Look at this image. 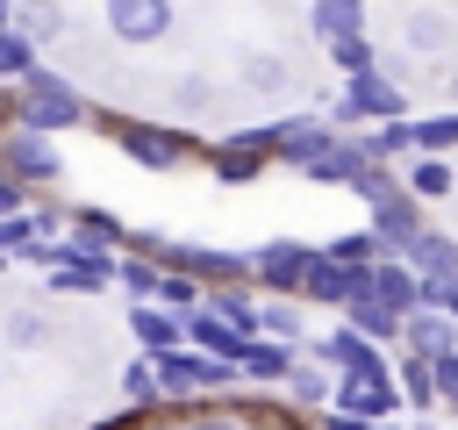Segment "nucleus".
<instances>
[{
    "mask_svg": "<svg viewBox=\"0 0 458 430\" xmlns=\"http://www.w3.org/2000/svg\"><path fill=\"white\" fill-rule=\"evenodd\" d=\"M14 122L57 136V129H86V122H100V108H93L64 72H43V64H36V72L14 86Z\"/></svg>",
    "mask_w": 458,
    "mask_h": 430,
    "instance_id": "f257e3e1",
    "label": "nucleus"
},
{
    "mask_svg": "<svg viewBox=\"0 0 458 430\" xmlns=\"http://www.w3.org/2000/svg\"><path fill=\"white\" fill-rule=\"evenodd\" d=\"M143 358H150V373H157V387H165V408H172V401H193V394H229V387L243 380L229 358H208V351H193V344L143 351Z\"/></svg>",
    "mask_w": 458,
    "mask_h": 430,
    "instance_id": "f03ea898",
    "label": "nucleus"
},
{
    "mask_svg": "<svg viewBox=\"0 0 458 430\" xmlns=\"http://www.w3.org/2000/svg\"><path fill=\"white\" fill-rule=\"evenodd\" d=\"M100 122H107V136L122 143V158H136L143 172H179V165L193 158V136L172 129V122H143V115H100Z\"/></svg>",
    "mask_w": 458,
    "mask_h": 430,
    "instance_id": "7ed1b4c3",
    "label": "nucleus"
},
{
    "mask_svg": "<svg viewBox=\"0 0 458 430\" xmlns=\"http://www.w3.org/2000/svg\"><path fill=\"white\" fill-rule=\"evenodd\" d=\"M322 258V244H301V236H265L258 251H250V287L258 294H286V301H301V280H308V265Z\"/></svg>",
    "mask_w": 458,
    "mask_h": 430,
    "instance_id": "20e7f679",
    "label": "nucleus"
},
{
    "mask_svg": "<svg viewBox=\"0 0 458 430\" xmlns=\"http://www.w3.org/2000/svg\"><path fill=\"white\" fill-rule=\"evenodd\" d=\"M329 408H344V416H358V423H394L408 401H401V380H394V358L386 366H372V373H336V401Z\"/></svg>",
    "mask_w": 458,
    "mask_h": 430,
    "instance_id": "39448f33",
    "label": "nucleus"
},
{
    "mask_svg": "<svg viewBox=\"0 0 458 430\" xmlns=\"http://www.w3.org/2000/svg\"><path fill=\"white\" fill-rule=\"evenodd\" d=\"M265 165H279V158H272V129H229L222 143H208L215 186H258Z\"/></svg>",
    "mask_w": 458,
    "mask_h": 430,
    "instance_id": "423d86ee",
    "label": "nucleus"
},
{
    "mask_svg": "<svg viewBox=\"0 0 458 430\" xmlns=\"http://www.w3.org/2000/svg\"><path fill=\"white\" fill-rule=\"evenodd\" d=\"M0 172H14L21 186H50V179L64 172V158H57V136L7 122V129H0Z\"/></svg>",
    "mask_w": 458,
    "mask_h": 430,
    "instance_id": "0eeeda50",
    "label": "nucleus"
},
{
    "mask_svg": "<svg viewBox=\"0 0 458 430\" xmlns=\"http://www.w3.org/2000/svg\"><path fill=\"white\" fill-rule=\"evenodd\" d=\"M100 14H107V36L114 43H129V50H150V43H165L172 36V0H100Z\"/></svg>",
    "mask_w": 458,
    "mask_h": 430,
    "instance_id": "6e6552de",
    "label": "nucleus"
},
{
    "mask_svg": "<svg viewBox=\"0 0 458 430\" xmlns=\"http://www.w3.org/2000/svg\"><path fill=\"white\" fill-rule=\"evenodd\" d=\"M265 129H272V158H279V165H293V172H301L315 150H329V143L344 136L329 115H279V122H265Z\"/></svg>",
    "mask_w": 458,
    "mask_h": 430,
    "instance_id": "1a4fd4ad",
    "label": "nucleus"
},
{
    "mask_svg": "<svg viewBox=\"0 0 458 430\" xmlns=\"http://www.w3.org/2000/svg\"><path fill=\"white\" fill-rule=\"evenodd\" d=\"M365 215H372L365 229L379 236V251H386V258H401V251H408V244L429 229V215H422V201H415L408 186H401V194H386V201H372Z\"/></svg>",
    "mask_w": 458,
    "mask_h": 430,
    "instance_id": "9d476101",
    "label": "nucleus"
},
{
    "mask_svg": "<svg viewBox=\"0 0 458 430\" xmlns=\"http://www.w3.org/2000/svg\"><path fill=\"white\" fill-rule=\"evenodd\" d=\"M301 358H315V366H329V373H372V366H386V351H379L372 337H358L351 322H336L329 337L301 344Z\"/></svg>",
    "mask_w": 458,
    "mask_h": 430,
    "instance_id": "9b49d317",
    "label": "nucleus"
},
{
    "mask_svg": "<svg viewBox=\"0 0 458 430\" xmlns=\"http://www.w3.org/2000/svg\"><path fill=\"white\" fill-rule=\"evenodd\" d=\"M358 287H365V272H351V265H336V258L322 251V258L308 265V280H301V301H315V308H336V315H344V308L358 301Z\"/></svg>",
    "mask_w": 458,
    "mask_h": 430,
    "instance_id": "f8f14e48",
    "label": "nucleus"
},
{
    "mask_svg": "<svg viewBox=\"0 0 458 430\" xmlns=\"http://www.w3.org/2000/svg\"><path fill=\"white\" fill-rule=\"evenodd\" d=\"M365 294H372V301H379V308H394V315H401V322H408V315H415V308H422V280H415V272H408V265H401V258H379V265H372V272H365Z\"/></svg>",
    "mask_w": 458,
    "mask_h": 430,
    "instance_id": "ddd939ff",
    "label": "nucleus"
},
{
    "mask_svg": "<svg viewBox=\"0 0 458 430\" xmlns=\"http://www.w3.org/2000/svg\"><path fill=\"white\" fill-rule=\"evenodd\" d=\"M301 366V344H279V337H250L243 344V358H236V373L243 380H258V387H286V373Z\"/></svg>",
    "mask_w": 458,
    "mask_h": 430,
    "instance_id": "4468645a",
    "label": "nucleus"
},
{
    "mask_svg": "<svg viewBox=\"0 0 458 430\" xmlns=\"http://www.w3.org/2000/svg\"><path fill=\"white\" fill-rule=\"evenodd\" d=\"M129 337H136V351H172V344H186V322L165 301H129Z\"/></svg>",
    "mask_w": 458,
    "mask_h": 430,
    "instance_id": "2eb2a0df",
    "label": "nucleus"
},
{
    "mask_svg": "<svg viewBox=\"0 0 458 430\" xmlns=\"http://www.w3.org/2000/svg\"><path fill=\"white\" fill-rule=\"evenodd\" d=\"M401 265H408L415 280H458V236H451V229H422V236L401 251Z\"/></svg>",
    "mask_w": 458,
    "mask_h": 430,
    "instance_id": "dca6fc26",
    "label": "nucleus"
},
{
    "mask_svg": "<svg viewBox=\"0 0 458 430\" xmlns=\"http://www.w3.org/2000/svg\"><path fill=\"white\" fill-rule=\"evenodd\" d=\"M358 172H365V150H358V136H336L329 150H315V158L301 165V179H308V186H351Z\"/></svg>",
    "mask_w": 458,
    "mask_h": 430,
    "instance_id": "f3484780",
    "label": "nucleus"
},
{
    "mask_svg": "<svg viewBox=\"0 0 458 430\" xmlns=\"http://www.w3.org/2000/svg\"><path fill=\"white\" fill-rule=\"evenodd\" d=\"M401 351H422V358L458 351V315H444V308H415V315L401 322Z\"/></svg>",
    "mask_w": 458,
    "mask_h": 430,
    "instance_id": "a211bd4d",
    "label": "nucleus"
},
{
    "mask_svg": "<svg viewBox=\"0 0 458 430\" xmlns=\"http://www.w3.org/2000/svg\"><path fill=\"white\" fill-rule=\"evenodd\" d=\"M415 122V115H408ZM408 122H372V129H358V150H365V165H408L415 158V129Z\"/></svg>",
    "mask_w": 458,
    "mask_h": 430,
    "instance_id": "6ab92c4d",
    "label": "nucleus"
},
{
    "mask_svg": "<svg viewBox=\"0 0 458 430\" xmlns=\"http://www.w3.org/2000/svg\"><path fill=\"white\" fill-rule=\"evenodd\" d=\"M258 301H265V294H258L250 280H236V287H208V315H222L236 337H258Z\"/></svg>",
    "mask_w": 458,
    "mask_h": 430,
    "instance_id": "aec40b11",
    "label": "nucleus"
},
{
    "mask_svg": "<svg viewBox=\"0 0 458 430\" xmlns=\"http://www.w3.org/2000/svg\"><path fill=\"white\" fill-rule=\"evenodd\" d=\"M394 380H401V401H408L415 416L444 408V394H437V373H429V358H422V351H394Z\"/></svg>",
    "mask_w": 458,
    "mask_h": 430,
    "instance_id": "412c9836",
    "label": "nucleus"
},
{
    "mask_svg": "<svg viewBox=\"0 0 458 430\" xmlns=\"http://www.w3.org/2000/svg\"><path fill=\"white\" fill-rule=\"evenodd\" d=\"M286 401H293V416L329 408V401H336V373H329V366H315V358H301V366L286 373Z\"/></svg>",
    "mask_w": 458,
    "mask_h": 430,
    "instance_id": "4be33fe9",
    "label": "nucleus"
},
{
    "mask_svg": "<svg viewBox=\"0 0 458 430\" xmlns=\"http://www.w3.org/2000/svg\"><path fill=\"white\" fill-rule=\"evenodd\" d=\"M64 236H72L79 251H107V258L129 244V229H122L107 208H72V229H64Z\"/></svg>",
    "mask_w": 458,
    "mask_h": 430,
    "instance_id": "5701e85b",
    "label": "nucleus"
},
{
    "mask_svg": "<svg viewBox=\"0 0 458 430\" xmlns=\"http://www.w3.org/2000/svg\"><path fill=\"white\" fill-rule=\"evenodd\" d=\"M186 344H193V351H208V358H229V366H236L250 337H236L222 315H208V308H200V315H186Z\"/></svg>",
    "mask_w": 458,
    "mask_h": 430,
    "instance_id": "b1692460",
    "label": "nucleus"
},
{
    "mask_svg": "<svg viewBox=\"0 0 458 430\" xmlns=\"http://www.w3.org/2000/svg\"><path fill=\"white\" fill-rule=\"evenodd\" d=\"M14 36L36 43V50H50L64 36V7L57 0H14Z\"/></svg>",
    "mask_w": 458,
    "mask_h": 430,
    "instance_id": "393cba45",
    "label": "nucleus"
},
{
    "mask_svg": "<svg viewBox=\"0 0 458 430\" xmlns=\"http://www.w3.org/2000/svg\"><path fill=\"white\" fill-rule=\"evenodd\" d=\"M308 29H315L322 43H336V36H365V0H308Z\"/></svg>",
    "mask_w": 458,
    "mask_h": 430,
    "instance_id": "a878e982",
    "label": "nucleus"
},
{
    "mask_svg": "<svg viewBox=\"0 0 458 430\" xmlns=\"http://www.w3.org/2000/svg\"><path fill=\"white\" fill-rule=\"evenodd\" d=\"M344 322H351L358 337H372L379 351H386V344H401V315H394V308H379V301H372L365 287H358V301L344 308Z\"/></svg>",
    "mask_w": 458,
    "mask_h": 430,
    "instance_id": "bb28decb",
    "label": "nucleus"
},
{
    "mask_svg": "<svg viewBox=\"0 0 458 430\" xmlns=\"http://www.w3.org/2000/svg\"><path fill=\"white\" fill-rule=\"evenodd\" d=\"M401 186H408L415 201H444L458 179H451V158H422V150H415V158L401 165Z\"/></svg>",
    "mask_w": 458,
    "mask_h": 430,
    "instance_id": "cd10ccee",
    "label": "nucleus"
},
{
    "mask_svg": "<svg viewBox=\"0 0 458 430\" xmlns=\"http://www.w3.org/2000/svg\"><path fill=\"white\" fill-rule=\"evenodd\" d=\"M258 337L301 344V337H308V315H301V301H286V294H265V301H258Z\"/></svg>",
    "mask_w": 458,
    "mask_h": 430,
    "instance_id": "c85d7f7f",
    "label": "nucleus"
},
{
    "mask_svg": "<svg viewBox=\"0 0 458 430\" xmlns=\"http://www.w3.org/2000/svg\"><path fill=\"white\" fill-rule=\"evenodd\" d=\"M114 287H122L129 301H157V287H165V265H157V258H136V251H122V258H114Z\"/></svg>",
    "mask_w": 458,
    "mask_h": 430,
    "instance_id": "c756f323",
    "label": "nucleus"
},
{
    "mask_svg": "<svg viewBox=\"0 0 458 430\" xmlns=\"http://www.w3.org/2000/svg\"><path fill=\"white\" fill-rule=\"evenodd\" d=\"M408 129H415V150H422V158H451V150H458V108H437V115H415Z\"/></svg>",
    "mask_w": 458,
    "mask_h": 430,
    "instance_id": "7c9ffc66",
    "label": "nucleus"
},
{
    "mask_svg": "<svg viewBox=\"0 0 458 430\" xmlns=\"http://www.w3.org/2000/svg\"><path fill=\"white\" fill-rule=\"evenodd\" d=\"M236 79H243L250 93H279V86H286V57H279V50H243V57H236Z\"/></svg>",
    "mask_w": 458,
    "mask_h": 430,
    "instance_id": "2f4dec72",
    "label": "nucleus"
},
{
    "mask_svg": "<svg viewBox=\"0 0 458 430\" xmlns=\"http://www.w3.org/2000/svg\"><path fill=\"white\" fill-rule=\"evenodd\" d=\"M322 251H329V258H336V265H351V272H372V265H379V258H386V251H379V236H372V229H344V236H329V244H322Z\"/></svg>",
    "mask_w": 458,
    "mask_h": 430,
    "instance_id": "473e14b6",
    "label": "nucleus"
},
{
    "mask_svg": "<svg viewBox=\"0 0 458 430\" xmlns=\"http://www.w3.org/2000/svg\"><path fill=\"white\" fill-rule=\"evenodd\" d=\"M122 401H129V408H143V416H157V408H165V387H157L150 358H129V366H122Z\"/></svg>",
    "mask_w": 458,
    "mask_h": 430,
    "instance_id": "72a5a7b5",
    "label": "nucleus"
},
{
    "mask_svg": "<svg viewBox=\"0 0 458 430\" xmlns=\"http://www.w3.org/2000/svg\"><path fill=\"white\" fill-rule=\"evenodd\" d=\"M143 430H258V423H250L243 408H215V416H165V408H157Z\"/></svg>",
    "mask_w": 458,
    "mask_h": 430,
    "instance_id": "f704fd0d",
    "label": "nucleus"
},
{
    "mask_svg": "<svg viewBox=\"0 0 458 430\" xmlns=\"http://www.w3.org/2000/svg\"><path fill=\"white\" fill-rule=\"evenodd\" d=\"M401 36H408V50H444V43H451V22H444L437 7H415Z\"/></svg>",
    "mask_w": 458,
    "mask_h": 430,
    "instance_id": "c9c22d12",
    "label": "nucleus"
},
{
    "mask_svg": "<svg viewBox=\"0 0 458 430\" xmlns=\"http://www.w3.org/2000/svg\"><path fill=\"white\" fill-rule=\"evenodd\" d=\"M36 72V43H21L14 29H0V86H21Z\"/></svg>",
    "mask_w": 458,
    "mask_h": 430,
    "instance_id": "e433bc0d",
    "label": "nucleus"
},
{
    "mask_svg": "<svg viewBox=\"0 0 458 430\" xmlns=\"http://www.w3.org/2000/svg\"><path fill=\"white\" fill-rule=\"evenodd\" d=\"M322 50H329V64H336L344 79H351V72H372V64H379V57H372V36H336V43H322Z\"/></svg>",
    "mask_w": 458,
    "mask_h": 430,
    "instance_id": "4c0bfd02",
    "label": "nucleus"
},
{
    "mask_svg": "<svg viewBox=\"0 0 458 430\" xmlns=\"http://www.w3.org/2000/svg\"><path fill=\"white\" fill-rule=\"evenodd\" d=\"M351 194L372 208V201H386V194H401V165H365L358 179H351Z\"/></svg>",
    "mask_w": 458,
    "mask_h": 430,
    "instance_id": "58836bf2",
    "label": "nucleus"
},
{
    "mask_svg": "<svg viewBox=\"0 0 458 430\" xmlns=\"http://www.w3.org/2000/svg\"><path fill=\"white\" fill-rule=\"evenodd\" d=\"M43 337H50V322H43V315H29V308H14V315H7V344H14V351H36Z\"/></svg>",
    "mask_w": 458,
    "mask_h": 430,
    "instance_id": "ea45409f",
    "label": "nucleus"
},
{
    "mask_svg": "<svg viewBox=\"0 0 458 430\" xmlns=\"http://www.w3.org/2000/svg\"><path fill=\"white\" fill-rule=\"evenodd\" d=\"M429 373H437V394L451 401V394H458V351H437V358H429Z\"/></svg>",
    "mask_w": 458,
    "mask_h": 430,
    "instance_id": "a19ab883",
    "label": "nucleus"
},
{
    "mask_svg": "<svg viewBox=\"0 0 458 430\" xmlns=\"http://www.w3.org/2000/svg\"><path fill=\"white\" fill-rule=\"evenodd\" d=\"M21 208H29V186H21L14 172H0V222H7V215H21Z\"/></svg>",
    "mask_w": 458,
    "mask_h": 430,
    "instance_id": "79ce46f5",
    "label": "nucleus"
},
{
    "mask_svg": "<svg viewBox=\"0 0 458 430\" xmlns=\"http://www.w3.org/2000/svg\"><path fill=\"white\" fill-rule=\"evenodd\" d=\"M308 423H315V430H372V423H358V416H344V408H315Z\"/></svg>",
    "mask_w": 458,
    "mask_h": 430,
    "instance_id": "37998d69",
    "label": "nucleus"
},
{
    "mask_svg": "<svg viewBox=\"0 0 458 430\" xmlns=\"http://www.w3.org/2000/svg\"><path fill=\"white\" fill-rule=\"evenodd\" d=\"M172 100H179V108H208V79H179Z\"/></svg>",
    "mask_w": 458,
    "mask_h": 430,
    "instance_id": "c03bdc74",
    "label": "nucleus"
},
{
    "mask_svg": "<svg viewBox=\"0 0 458 430\" xmlns=\"http://www.w3.org/2000/svg\"><path fill=\"white\" fill-rule=\"evenodd\" d=\"M0 29H14V0H0Z\"/></svg>",
    "mask_w": 458,
    "mask_h": 430,
    "instance_id": "a18cd8bd",
    "label": "nucleus"
},
{
    "mask_svg": "<svg viewBox=\"0 0 458 430\" xmlns=\"http://www.w3.org/2000/svg\"><path fill=\"white\" fill-rule=\"evenodd\" d=\"M372 430H408V423H401V416H394V423H372Z\"/></svg>",
    "mask_w": 458,
    "mask_h": 430,
    "instance_id": "49530a36",
    "label": "nucleus"
},
{
    "mask_svg": "<svg viewBox=\"0 0 458 430\" xmlns=\"http://www.w3.org/2000/svg\"><path fill=\"white\" fill-rule=\"evenodd\" d=\"M444 408H451V416H458V394H451V401H444Z\"/></svg>",
    "mask_w": 458,
    "mask_h": 430,
    "instance_id": "de8ad7c7",
    "label": "nucleus"
},
{
    "mask_svg": "<svg viewBox=\"0 0 458 430\" xmlns=\"http://www.w3.org/2000/svg\"><path fill=\"white\" fill-rule=\"evenodd\" d=\"M408 430H437V423H408Z\"/></svg>",
    "mask_w": 458,
    "mask_h": 430,
    "instance_id": "09e8293b",
    "label": "nucleus"
},
{
    "mask_svg": "<svg viewBox=\"0 0 458 430\" xmlns=\"http://www.w3.org/2000/svg\"><path fill=\"white\" fill-rule=\"evenodd\" d=\"M451 315H458V294H451Z\"/></svg>",
    "mask_w": 458,
    "mask_h": 430,
    "instance_id": "8fccbe9b",
    "label": "nucleus"
},
{
    "mask_svg": "<svg viewBox=\"0 0 458 430\" xmlns=\"http://www.w3.org/2000/svg\"><path fill=\"white\" fill-rule=\"evenodd\" d=\"M0 265H7V251H0Z\"/></svg>",
    "mask_w": 458,
    "mask_h": 430,
    "instance_id": "3c124183",
    "label": "nucleus"
},
{
    "mask_svg": "<svg viewBox=\"0 0 458 430\" xmlns=\"http://www.w3.org/2000/svg\"><path fill=\"white\" fill-rule=\"evenodd\" d=\"M451 93H458V79H451Z\"/></svg>",
    "mask_w": 458,
    "mask_h": 430,
    "instance_id": "603ef678",
    "label": "nucleus"
}]
</instances>
